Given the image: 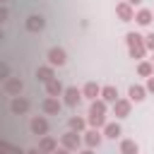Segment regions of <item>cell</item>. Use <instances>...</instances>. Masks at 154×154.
Wrapping results in <instances>:
<instances>
[{"label":"cell","mask_w":154,"mask_h":154,"mask_svg":"<svg viewBox=\"0 0 154 154\" xmlns=\"http://www.w3.org/2000/svg\"><path fill=\"white\" fill-rule=\"evenodd\" d=\"M147 91H152V94H154V75H152V77H147Z\"/></svg>","instance_id":"obj_28"},{"label":"cell","mask_w":154,"mask_h":154,"mask_svg":"<svg viewBox=\"0 0 154 154\" xmlns=\"http://www.w3.org/2000/svg\"><path fill=\"white\" fill-rule=\"evenodd\" d=\"M36 79L38 82H51L53 79V65H41L36 70Z\"/></svg>","instance_id":"obj_19"},{"label":"cell","mask_w":154,"mask_h":154,"mask_svg":"<svg viewBox=\"0 0 154 154\" xmlns=\"http://www.w3.org/2000/svg\"><path fill=\"white\" fill-rule=\"evenodd\" d=\"M137 152H140V147H137L135 140H123L120 142V154H137Z\"/></svg>","instance_id":"obj_21"},{"label":"cell","mask_w":154,"mask_h":154,"mask_svg":"<svg viewBox=\"0 0 154 154\" xmlns=\"http://www.w3.org/2000/svg\"><path fill=\"white\" fill-rule=\"evenodd\" d=\"M0 154H22L17 147H12L10 142H0Z\"/></svg>","instance_id":"obj_25"},{"label":"cell","mask_w":154,"mask_h":154,"mask_svg":"<svg viewBox=\"0 0 154 154\" xmlns=\"http://www.w3.org/2000/svg\"><path fill=\"white\" fill-rule=\"evenodd\" d=\"M26 154H41V152H38V147H36V149H29Z\"/></svg>","instance_id":"obj_32"},{"label":"cell","mask_w":154,"mask_h":154,"mask_svg":"<svg viewBox=\"0 0 154 154\" xmlns=\"http://www.w3.org/2000/svg\"><path fill=\"white\" fill-rule=\"evenodd\" d=\"M2 38H5V34H2V31H0V41H2Z\"/></svg>","instance_id":"obj_34"},{"label":"cell","mask_w":154,"mask_h":154,"mask_svg":"<svg viewBox=\"0 0 154 154\" xmlns=\"http://www.w3.org/2000/svg\"><path fill=\"white\" fill-rule=\"evenodd\" d=\"M130 108H132V101H130V99H116V103H113V116H116V118H128V116H130Z\"/></svg>","instance_id":"obj_4"},{"label":"cell","mask_w":154,"mask_h":154,"mask_svg":"<svg viewBox=\"0 0 154 154\" xmlns=\"http://www.w3.org/2000/svg\"><path fill=\"white\" fill-rule=\"evenodd\" d=\"M46 91H48V96H60L65 91V87H63V82L58 77H53L51 82H46Z\"/></svg>","instance_id":"obj_15"},{"label":"cell","mask_w":154,"mask_h":154,"mask_svg":"<svg viewBox=\"0 0 154 154\" xmlns=\"http://www.w3.org/2000/svg\"><path fill=\"white\" fill-rule=\"evenodd\" d=\"M10 111H12L14 116H24V113L29 111V101H26L24 96H14L12 103H10Z\"/></svg>","instance_id":"obj_9"},{"label":"cell","mask_w":154,"mask_h":154,"mask_svg":"<svg viewBox=\"0 0 154 154\" xmlns=\"http://www.w3.org/2000/svg\"><path fill=\"white\" fill-rule=\"evenodd\" d=\"M116 14L120 17V22H132L135 19V12H132V5L130 2H118L116 5Z\"/></svg>","instance_id":"obj_5"},{"label":"cell","mask_w":154,"mask_h":154,"mask_svg":"<svg viewBox=\"0 0 154 154\" xmlns=\"http://www.w3.org/2000/svg\"><path fill=\"white\" fill-rule=\"evenodd\" d=\"M60 144H63L65 149H70V152H79L82 137H79V132H75V130H67V132L60 137Z\"/></svg>","instance_id":"obj_3"},{"label":"cell","mask_w":154,"mask_h":154,"mask_svg":"<svg viewBox=\"0 0 154 154\" xmlns=\"http://www.w3.org/2000/svg\"><path fill=\"white\" fill-rule=\"evenodd\" d=\"M63 96H65V106H77V103L82 101V89H77V87H67V89L63 91Z\"/></svg>","instance_id":"obj_7"},{"label":"cell","mask_w":154,"mask_h":154,"mask_svg":"<svg viewBox=\"0 0 154 154\" xmlns=\"http://www.w3.org/2000/svg\"><path fill=\"white\" fill-rule=\"evenodd\" d=\"M65 60H67V55H65V51H63V48H58V46H55V48H51V51H48V65H53V67L58 65V67H60V65H65Z\"/></svg>","instance_id":"obj_6"},{"label":"cell","mask_w":154,"mask_h":154,"mask_svg":"<svg viewBox=\"0 0 154 154\" xmlns=\"http://www.w3.org/2000/svg\"><path fill=\"white\" fill-rule=\"evenodd\" d=\"M152 19H154V12H152V10H140V12L135 14V22H137V24H142V26L152 24Z\"/></svg>","instance_id":"obj_20"},{"label":"cell","mask_w":154,"mask_h":154,"mask_svg":"<svg viewBox=\"0 0 154 154\" xmlns=\"http://www.w3.org/2000/svg\"><path fill=\"white\" fill-rule=\"evenodd\" d=\"M41 108H43V113H48V116H58L63 106H60V101H58L55 96H48V99H43Z\"/></svg>","instance_id":"obj_10"},{"label":"cell","mask_w":154,"mask_h":154,"mask_svg":"<svg viewBox=\"0 0 154 154\" xmlns=\"http://www.w3.org/2000/svg\"><path fill=\"white\" fill-rule=\"evenodd\" d=\"M82 142H84L87 147H91V149H94V147H99V144H101V132H99L96 128H91V130H87V132H84Z\"/></svg>","instance_id":"obj_12"},{"label":"cell","mask_w":154,"mask_h":154,"mask_svg":"<svg viewBox=\"0 0 154 154\" xmlns=\"http://www.w3.org/2000/svg\"><path fill=\"white\" fill-rule=\"evenodd\" d=\"M53 154H72V152H70V149H65V147H58Z\"/></svg>","instance_id":"obj_30"},{"label":"cell","mask_w":154,"mask_h":154,"mask_svg":"<svg viewBox=\"0 0 154 154\" xmlns=\"http://www.w3.org/2000/svg\"><path fill=\"white\" fill-rule=\"evenodd\" d=\"M29 128H31L34 135H46V132H48V120H46L43 116H36V118H31Z\"/></svg>","instance_id":"obj_11"},{"label":"cell","mask_w":154,"mask_h":154,"mask_svg":"<svg viewBox=\"0 0 154 154\" xmlns=\"http://www.w3.org/2000/svg\"><path fill=\"white\" fill-rule=\"evenodd\" d=\"M125 43H128V53H130V58H144L147 46H144V38H142L137 31H130V34L125 36Z\"/></svg>","instance_id":"obj_2"},{"label":"cell","mask_w":154,"mask_h":154,"mask_svg":"<svg viewBox=\"0 0 154 154\" xmlns=\"http://www.w3.org/2000/svg\"><path fill=\"white\" fill-rule=\"evenodd\" d=\"M22 89H24V84H22L19 77H10V79H5V91H7L10 96H19Z\"/></svg>","instance_id":"obj_8"},{"label":"cell","mask_w":154,"mask_h":154,"mask_svg":"<svg viewBox=\"0 0 154 154\" xmlns=\"http://www.w3.org/2000/svg\"><path fill=\"white\" fill-rule=\"evenodd\" d=\"M84 125H87V120H84V118H77V116H75V118H70V130L82 132V130H84Z\"/></svg>","instance_id":"obj_24"},{"label":"cell","mask_w":154,"mask_h":154,"mask_svg":"<svg viewBox=\"0 0 154 154\" xmlns=\"http://www.w3.org/2000/svg\"><path fill=\"white\" fill-rule=\"evenodd\" d=\"M77 154H94V149H91V147H87V149H82V152H77Z\"/></svg>","instance_id":"obj_31"},{"label":"cell","mask_w":154,"mask_h":154,"mask_svg":"<svg viewBox=\"0 0 154 154\" xmlns=\"http://www.w3.org/2000/svg\"><path fill=\"white\" fill-rule=\"evenodd\" d=\"M125 2H130V5H140L142 0H125Z\"/></svg>","instance_id":"obj_33"},{"label":"cell","mask_w":154,"mask_h":154,"mask_svg":"<svg viewBox=\"0 0 154 154\" xmlns=\"http://www.w3.org/2000/svg\"><path fill=\"white\" fill-rule=\"evenodd\" d=\"M2 2H5V0H0V5H2Z\"/></svg>","instance_id":"obj_36"},{"label":"cell","mask_w":154,"mask_h":154,"mask_svg":"<svg viewBox=\"0 0 154 154\" xmlns=\"http://www.w3.org/2000/svg\"><path fill=\"white\" fill-rule=\"evenodd\" d=\"M152 65H154V58H152Z\"/></svg>","instance_id":"obj_35"},{"label":"cell","mask_w":154,"mask_h":154,"mask_svg":"<svg viewBox=\"0 0 154 154\" xmlns=\"http://www.w3.org/2000/svg\"><path fill=\"white\" fill-rule=\"evenodd\" d=\"M43 26H46V19H43L41 14H31V17H26V29H29V31L36 34V31H41Z\"/></svg>","instance_id":"obj_13"},{"label":"cell","mask_w":154,"mask_h":154,"mask_svg":"<svg viewBox=\"0 0 154 154\" xmlns=\"http://www.w3.org/2000/svg\"><path fill=\"white\" fill-rule=\"evenodd\" d=\"M128 96H130V101H142V99L147 96V87L130 84V89H128Z\"/></svg>","instance_id":"obj_17"},{"label":"cell","mask_w":154,"mask_h":154,"mask_svg":"<svg viewBox=\"0 0 154 154\" xmlns=\"http://www.w3.org/2000/svg\"><path fill=\"white\" fill-rule=\"evenodd\" d=\"M103 135H106L108 140H116V137L120 135V125H118V123H106V125H103Z\"/></svg>","instance_id":"obj_22"},{"label":"cell","mask_w":154,"mask_h":154,"mask_svg":"<svg viewBox=\"0 0 154 154\" xmlns=\"http://www.w3.org/2000/svg\"><path fill=\"white\" fill-rule=\"evenodd\" d=\"M7 17H10V14H7V10H5V7H2V5H0V24H2V22H5V19H7Z\"/></svg>","instance_id":"obj_29"},{"label":"cell","mask_w":154,"mask_h":154,"mask_svg":"<svg viewBox=\"0 0 154 154\" xmlns=\"http://www.w3.org/2000/svg\"><path fill=\"white\" fill-rule=\"evenodd\" d=\"M144 46H147V51H154V31L144 36Z\"/></svg>","instance_id":"obj_27"},{"label":"cell","mask_w":154,"mask_h":154,"mask_svg":"<svg viewBox=\"0 0 154 154\" xmlns=\"http://www.w3.org/2000/svg\"><path fill=\"white\" fill-rule=\"evenodd\" d=\"M137 75H140V77H152V75H154V65H152V60H149V63H147V60L140 63V65H137Z\"/></svg>","instance_id":"obj_23"},{"label":"cell","mask_w":154,"mask_h":154,"mask_svg":"<svg viewBox=\"0 0 154 154\" xmlns=\"http://www.w3.org/2000/svg\"><path fill=\"white\" fill-rule=\"evenodd\" d=\"M91 128H103L106 125V101L103 99H94L91 106H89V120H87Z\"/></svg>","instance_id":"obj_1"},{"label":"cell","mask_w":154,"mask_h":154,"mask_svg":"<svg viewBox=\"0 0 154 154\" xmlns=\"http://www.w3.org/2000/svg\"><path fill=\"white\" fill-rule=\"evenodd\" d=\"M0 79H10V67H7V63H0Z\"/></svg>","instance_id":"obj_26"},{"label":"cell","mask_w":154,"mask_h":154,"mask_svg":"<svg viewBox=\"0 0 154 154\" xmlns=\"http://www.w3.org/2000/svg\"><path fill=\"white\" fill-rule=\"evenodd\" d=\"M152 12H154V10H152Z\"/></svg>","instance_id":"obj_37"},{"label":"cell","mask_w":154,"mask_h":154,"mask_svg":"<svg viewBox=\"0 0 154 154\" xmlns=\"http://www.w3.org/2000/svg\"><path fill=\"white\" fill-rule=\"evenodd\" d=\"M58 149V142L53 140V137H48V135H43V140L38 142V152L41 154H53Z\"/></svg>","instance_id":"obj_14"},{"label":"cell","mask_w":154,"mask_h":154,"mask_svg":"<svg viewBox=\"0 0 154 154\" xmlns=\"http://www.w3.org/2000/svg\"><path fill=\"white\" fill-rule=\"evenodd\" d=\"M82 96H87V99H96V96H101V87L96 84V82H87L84 84V89H82Z\"/></svg>","instance_id":"obj_16"},{"label":"cell","mask_w":154,"mask_h":154,"mask_svg":"<svg viewBox=\"0 0 154 154\" xmlns=\"http://www.w3.org/2000/svg\"><path fill=\"white\" fill-rule=\"evenodd\" d=\"M101 99H103L106 103H116V99H118V89H116L113 84L101 87Z\"/></svg>","instance_id":"obj_18"}]
</instances>
